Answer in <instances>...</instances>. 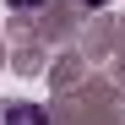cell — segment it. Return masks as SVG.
Masks as SVG:
<instances>
[{
    "mask_svg": "<svg viewBox=\"0 0 125 125\" xmlns=\"http://www.w3.org/2000/svg\"><path fill=\"white\" fill-rule=\"evenodd\" d=\"M0 125H49V114L38 103H6L0 109Z\"/></svg>",
    "mask_w": 125,
    "mask_h": 125,
    "instance_id": "cell-1",
    "label": "cell"
},
{
    "mask_svg": "<svg viewBox=\"0 0 125 125\" xmlns=\"http://www.w3.org/2000/svg\"><path fill=\"white\" fill-rule=\"evenodd\" d=\"M93 6H103V0H93Z\"/></svg>",
    "mask_w": 125,
    "mask_h": 125,
    "instance_id": "cell-3",
    "label": "cell"
},
{
    "mask_svg": "<svg viewBox=\"0 0 125 125\" xmlns=\"http://www.w3.org/2000/svg\"><path fill=\"white\" fill-rule=\"evenodd\" d=\"M6 6H11V11H38L44 0H6Z\"/></svg>",
    "mask_w": 125,
    "mask_h": 125,
    "instance_id": "cell-2",
    "label": "cell"
}]
</instances>
